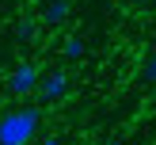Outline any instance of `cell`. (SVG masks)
<instances>
[{
  "mask_svg": "<svg viewBox=\"0 0 156 145\" xmlns=\"http://www.w3.org/2000/svg\"><path fill=\"white\" fill-rule=\"evenodd\" d=\"M38 126H42L38 107H19V111L0 114V145H30Z\"/></svg>",
  "mask_w": 156,
  "mask_h": 145,
  "instance_id": "obj_1",
  "label": "cell"
},
{
  "mask_svg": "<svg viewBox=\"0 0 156 145\" xmlns=\"http://www.w3.org/2000/svg\"><path fill=\"white\" fill-rule=\"evenodd\" d=\"M103 145H122V141H118V137H111V141H103Z\"/></svg>",
  "mask_w": 156,
  "mask_h": 145,
  "instance_id": "obj_9",
  "label": "cell"
},
{
  "mask_svg": "<svg viewBox=\"0 0 156 145\" xmlns=\"http://www.w3.org/2000/svg\"><path fill=\"white\" fill-rule=\"evenodd\" d=\"M65 15H69V0H50L42 19H46V23H65Z\"/></svg>",
  "mask_w": 156,
  "mask_h": 145,
  "instance_id": "obj_4",
  "label": "cell"
},
{
  "mask_svg": "<svg viewBox=\"0 0 156 145\" xmlns=\"http://www.w3.org/2000/svg\"><path fill=\"white\" fill-rule=\"evenodd\" d=\"M65 92H69V76L65 73H50V76H42V84H38L42 103H57V99H65Z\"/></svg>",
  "mask_w": 156,
  "mask_h": 145,
  "instance_id": "obj_3",
  "label": "cell"
},
{
  "mask_svg": "<svg viewBox=\"0 0 156 145\" xmlns=\"http://www.w3.org/2000/svg\"><path fill=\"white\" fill-rule=\"evenodd\" d=\"M145 80H149V84L156 80V50L149 53V61H145Z\"/></svg>",
  "mask_w": 156,
  "mask_h": 145,
  "instance_id": "obj_7",
  "label": "cell"
},
{
  "mask_svg": "<svg viewBox=\"0 0 156 145\" xmlns=\"http://www.w3.org/2000/svg\"><path fill=\"white\" fill-rule=\"evenodd\" d=\"M15 38H19V42H27V38H34V23H30V19H23L19 27H15Z\"/></svg>",
  "mask_w": 156,
  "mask_h": 145,
  "instance_id": "obj_6",
  "label": "cell"
},
{
  "mask_svg": "<svg viewBox=\"0 0 156 145\" xmlns=\"http://www.w3.org/2000/svg\"><path fill=\"white\" fill-rule=\"evenodd\" d=\"M38 84H42V73H38V65H30V61L15 65L12 76H8V92H12V96H30V92H38Z\"/></svg>",
  "mask_w": 156,
  "mask_h": 145,
  "instance_id": "obj_2",
  "label": "cell"
},
{
  "mask_svg": "<svg viewBox=\"0 0 156 145\" xmlns=\"http://www.w3.org/2000/svg\"><path fill=\"white\" fill-rule=\"evenodd\" d=\"M42 145H61V137H46V141Z\"/></svg>",
  "mask_w": 156,
  "mask_h": 145,
  "instance_id": "obj_8",
  "label": "cell"
},
{
  "mask_svg": "<svg viewBox=\"0 0 156 145\" xmlns=\"http://www.w3.org/2000/svg\"><path fill=\"white\" fill-rule=\"evenodd\" d=\"M61 53H65V57H73V61H76V57H84V38H76V34H73V38H65Z\"/></svg>",
  "mask_w": 156,
  "mask_h": 145,
  "instance_id": "obj_5",
  "label": "cell"
}]
</instances>
